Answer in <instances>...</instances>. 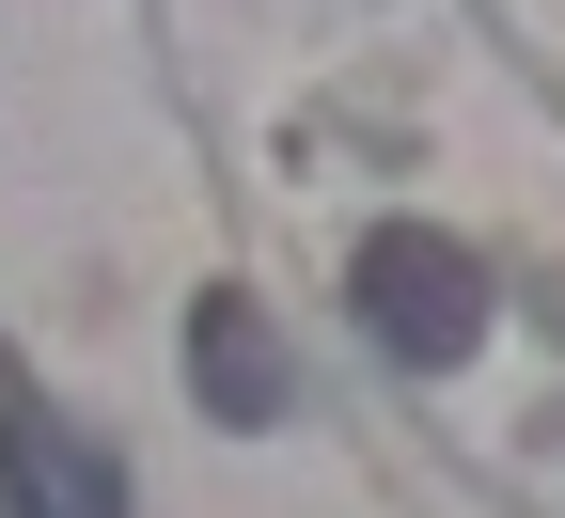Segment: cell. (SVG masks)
<instances>
[{"label": "cell", "instance_id": "cell-2", "mask_svg": "<svg viewBox=\"0 0 565 518\" xmlns=\"http://www.w3.org/2000/svg\"><path fill=\"white\" fill-rule=\"evenodd\" d=\"M0 503H17V518H126V472H110L95 424H63V409H0Z\"/></svg>", "mask_w": 565, "mask_h": 518}, {"label": "cell", "instance_id": "cell-1", "mask_svg": "<svg viewBox=\"0 0 565 518\" xmlns=\"http://www.w3.org/2000/svg\"><path fill=\"white\" fill-rule=\"evenodd\" d=\"M362 330L393 361H471L487 346V267L456 236H424V220H377L362 236Z\"/></svg>", "mask_w": 565, "mask_h": 518}, {"label": "cell", "instance_id": "cell-3", "mask_svg": "<svg viewBox=\"0 0 565 518\" xmlns=\"http://www.w3.org/2000/svg\"><path fill=\"white\" fill-rule=\"evenodd\" d=\"M189 378H204L221 424H267V409H282V346H267V315L236 299V283H221V299H189Z\"/></svg>", "mask_w": 565, "mask_h": 518}]
</instances>
